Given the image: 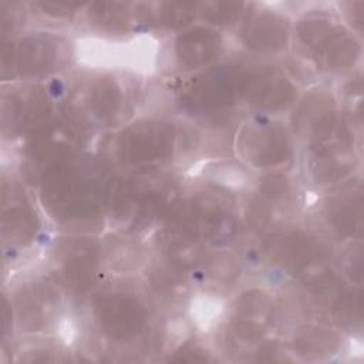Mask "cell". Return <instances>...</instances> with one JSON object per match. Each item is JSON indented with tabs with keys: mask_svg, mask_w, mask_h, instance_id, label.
Returning a JSON list of instances; mask_svg holds the SVG:
<instances>
[{
	"mask_svg": "<svg viewBox=\"0 0 364 364\" xmlns=\"http://www.w3.org/2000/svg\"><path fill=\"white\" fill-rule=\"evenodd\" d=\"M173 132L164 124L138 125L135 131H129L124 136L121 152L128 162H154L169 155L172 151Z\"/></svg>",
	"mask_w": 364,
	"mask_h": 364,
	"instance_id": "7a4b0ae2",
	"label": "cell"
},
{
	"mask_svg": "<svg viewBox=\"0 0 364 364\" xmlns=\"http://www.w3.org/2000/svg\"><path fill=\"white\" fill-rule=\"evenodd\" d=\"M100 327L111 338L124 340L138 334L145 324V310L128 294H108L95 304Z\"/></svg>",
	"mask_w": 364,
	"mask_h": 364,
	"instance_id": "6da1fadb",
	"label": "cell"
}]
</instances>
